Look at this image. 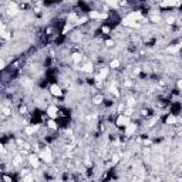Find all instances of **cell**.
I'll use <instances>...</instances> for the list:
<instances>
[{
	"label": "cell",
	"instance_id": "16",
	"mask_svg": "<svg viewBox=\"0 0 182 182\" xmlns=\"http://www.w3.org/2000/svg\"><path fill=\"white\" fill-rule=\"evenodd\" d=\"M22 179H23V182H29V181H34V176L33 175H30V174H27V175H24Z\"/></svg>",
	"mask_w": 182,
	"mask_h": 182
},
{
	"label": "cell",
	"instance_id": "17",
	"mask_svg": "<svg viewBox=\"0 0 182 182\" xmlns=\"http://www.w3.org/2000/svg\"><path fill=\"white\" fill-rule=\"evenodd\" d=\"M119 161V155L118 154H114V155H112V164H117Z\"/></svg>",
	"mask_w": 182,
	"mask_h": 182
},
{
	"label": "cell",
	"instance_id": "4",
	"mask_svg": "<svg viewBox=\"0 0 182 182\" xmlns=\"http://www.w3.org/2000/svg\"><path fill=\"white\" fill-rule=\"evenodd\" d=\"M137 130H138V125L135 123H130L128 125L124 128V137L125 138H130V137H132V135L137 132Z\"/></svg>",
	"mask_w": 182,
	"mask_h": 182
},
{
	"label": "cell",
	"instance_id": "11",
	"mask_svg": "<svg viewBox=\"0 0 182 182\" xmlns=\"http://www.w3.org/2000/svg\"><path fill=\"white\" fill-rule=\"evenodd\" d=\"M110 70H111L110 67H103V68H100V73H98V75H100L103 80H107L108 74H110Z\"/></svg>",
	"mask_w": 182,
	"mask_h": 182
},
{
	"label": "cell",
	"instance_id": "3",
	"mask_svg": "<svg viewBox=\"0 0 182 182\" xmlns=\"http://www.w3.org/2000/svg\"><path fill=\"white\" fill-rule=\"evenodd\" d=\"M46 115L48 118H53V119H57L60 117V110L56 104H48L47 108H46Z\"/></svg>",
	"mask_w": 182,
	"mask_h": 182
},
{
	"label": "cell",
	"instance_id": "20",
	"mask_svg": "<svg viewBox=\"0 0 182 182\" xmlns=\"http://www.w3.org/2000/svg\"><path fill=\"white\" fill-rule=\"evenodd\" d=\"M179 44H181V48H182V40H181V43H179Z\"/></svg>",
	"mask_w": 182,
	"mask_h": 182
},
{
	"label": "cell",
	"instance_id": "12",
	"mask_svg": "<svg viewBox=\"0 0 182 182\" xmlns=\"http://www.w3.org/2000/svg\"><path fill=\"white\" fill-rule=\"evenodd\" d=\"M119 67H121V60H118V59H112L111 61H110V68L118 70Z\"/></svg>",
	"mask_w": 182,
	"mask_h": 182
},
{
	"label": "cell",
	"instance_id": "19",
	"mask_svg": "<svg viewBox=\"0 0 182 182\" xmlns=\"http://www.w3.org/2000/svg\"><path fill=\"white\" fill-rule=\"evenodd\" d=\"M105 46L107 47H112L114 46V40H105Z\"/></svg>",
	"mask_w": 182,
	"mask_h": 182
},
{
	"label": "cell",
	"instance_id": "8",
	"mask_svg": "<svg viewBox=\"0 0 182 182\" xmlns=\"http://www.w3.org/2000/svg\"><path fill=\"white\" fill-rule=\"evenodd\" d=\"M71 61L74 64H80L83 61V54L81 53H73L71 54Z\"/></svg>",
	"mask_w": 182,
	"mask_h": 182
},
{
	"label": "cell",
	"instance_id": "2",
	"mask_svg": "<svg viewBox=\"0 0 182 182\" xmlns=\"http://www.w3.org/2000/svg\"><path fill=\"white\" fill-rule=\"evenodd\" d=\"M131 123V118H130V115H127V114H118L117 115V118H115V125L118 127V128H125L128 124Z\"/></svg>",
	"mask_w": 182,
	"mask_h": 182
},
{
	"label": "cell",
	"instance_id": "9",
	"mask_svg": "<svg viewBox=\"0 0 182 182\" xmlns=\"http://www.w3.org/2000/svg\"><path fill=\"white\" fill-rule=\"evenodd\" d=\"M47 128H50V130H53V131L59 130V123H57V119L48 118V121H47Z\"/></svg>",
	"mask_w": 182,
	"mask_h": 182
},
{
	"label": "cell",
	"instance_id": "6",
	"mask_svg": "<svg viewBox=\"0 0 182 182\" xmlns=\"http://www.w3.org/2000/svg\"><path fill=\"white\" fill-rule=\"evenodd\" d=\"M29 164L31 168H38L41 164V158L38 156V154H30L29 155Z\"/></svg>",
	"mask_w": 182,
	"mask_h": 182
},
{
	"label": "cell",
	"instance_id": "7",
	"mask_svg": "<svg viewBox=\"0 0 182 182\" xmlns=\"http://www.w3.org/2000/svg\"><path fill=\"white\" fill-rule=\"evenodd\" d=\"M178 123V118L175 114H168L167 118H165V125H175Z\"/></svg>",
	"mask_w": 182,
	"mask_h": 182
},
{
	"label": "cell",
	"instance_id": "15",
	"mask_svg": "<svg viewBox=\"0 0 182 182\" xmlns=\"http://www.w3.org/2000/svg\"><path fill=\"white\" fill-rule=\"evenodd\" d=\"M19 112L22 115H27V114H29V108H27L26 105H20V107H19Z\"/></svg>",
	"mask_w": 182,
	"mask_h": 182
},
{
	"label": "cell",
	"instance_id": "1",
	"mask_svg": "<svg viewBox=\"0 0 182 182\" xmlns=\"http://www.w3.org/2000/svg\"><path fill=\"white\" fill-rule=\"evenodd\" d=\"M38 156L41 158V161L46 164H50L53 162V151L50 147H44V148H41L38 151Z\"/></svg>",
	"mask_w": 182,
	"mask_h": 182
},
{
	"label": "cell",
	"instance_id": "13",
	"mask_svg": "<svg viewBox=\"0 0 182 182\" xmlns=\"http://www.w3.org/2000/svg\"><path fill=\"white\" fill-rule=\"evenodd\" d=\"M81 71H83V73H93V64H91V63H87L86 66H83Z\"/></svg>",
	"mask_w": 182,
	"mask_h": 182
},
{
	"label": "cell",
	"instance_id": "18",
	"mask_svg": "<svg viewBox=\"0 0 182 182\" xmlns=\"http://www.w3.org/2000/svg\"><path fill=\"white\" fill-rule=\"evenodd\" d=\"M176 88H178L179 91H182V78H181V80H178V81H176Z\"/></svg>",
	"mask_w": 182,
	"mask_h": 182
},
{
	"label": "cell",
	"instance_id": "10",
	"mask_svg": "<svg viewBox=\"0 0 182 182\" xmlns=\"http://www.w3.org/2000/svg\"><path fill=\"white\" fill-rule=\"evenodd\" d=\"M91 101H93V104L94 105H100L104 103V97L101 95V94H95V95L91 98Z\"/></svg>",
	"mask_w": 182,
	"mask_h": 182
},
{
	"label": "cell",
	"instance_id": "14",
	"mask_svg": "<svg viewBox=\"0 0 182 182\" xmlns=\"http://www.w3.org/2000/svg\"><path fill=\"white\" fill-rule=\"evenodd\" d=\"M22 164H23L22 155H16L14 160H13V165H14V167H19V165H22Z\"/></svg>",
	"mask_w": 182,
	"mask_h": 182
},
{
	"label": "cell",
	"instance_id": "5",
	"mask_svg": "<svg viewBox=\"0 0 182 182\" xmlns=\"http://www.w3.org/2000/svg\"><path fill=\"white\" fill-rule=\"evenodd\" d=\"M48 91H50V94H51L53 97H57V98H60V97L64 95L63 88H61L59 84H51V86L48 87Z\"/></svg>",
	"mask_w": 182,
	"mask_h": 182
}]
</instances>
